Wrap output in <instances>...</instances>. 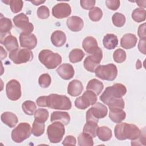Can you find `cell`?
<instances>
[{
	"label": "cell",
	"instance_id": "6da1fadb",
	"mask_svg": "<svg viewBox=\"0 0 146 146\" xmlns=\"http://www.w3.org/2000/svg\"><path fill=\"white\" fill-rule=\"evenodd\" d=\"M36 102L39 107H47L55 110H69L72 106L68 97L56 94L40 96L36 99Z\"/></svg>",
	"mask_w": 146,
	"mask_h": 146
},
{
	"label": "cell",
	"instance_id": "7a4b0ae2",
	"mask_svg": "<svg viewBox=\"0 0 146 146\" xmlns=\"http://www.w3.org/2000/svg\"><path fill=\"white\" fill-rule=\"evenodd\" d=\"M114 133L116 138L118 140L129 139L133 140L140 137L141 131L135 124L120 122L115 127Z\"/></svg>",
	"mask_w": 146,
	"mask_h": 146
},
{
	"label": "cell",
	"instance_id": "3957f363",
	"mask_svg": "<svg viewBox=\"0 0 146 146\" xmlns=\"http://www.w3.org/2000/svg\"><path fill=\"white\" fill-rule=\"evenodd\" d=\"M38 59L40 62L48 69H54L62 63V57L58 54L51 50H42L39 54Z\"/></svg>",
	"mask_w": 146,
	"mask_h": 146
},
{
	"label": "cell",
	"instance_id": "277c9868",
	"mask_svg": "<svg viewBox=\"0 0 146 146\" xmlns=\"http://www.w3.org/2000/svg\"><path fill=\"white\" fill-rule=\"evenodd\" d=\"M127 92V88L121 83H115L107 87L100 96V100L105 104L111 99L122 98Z\"/></svg>",
	"mask_w": 146,
	"mask_h": 146
},
{
	"label": "cell",
	"instance_id": "5b68a950",
	"mask_svg": "<svg viewBox=\"0 0 146 146\" xmlns=\"http://www.w3.org/2000/svg\"><path fill=\"white\" fill-rule=\"evenodd\" d=\"M95 73L96 76L102 80L112 81L117 76V67L112 63L99 65L96 68Z\"/></svg>",
	"mask_w": 146,
	"mask_h": 146
},
{
	"label": "cell",
	"instance_id": "8992f818",
	"mask_svg": "<svg viewBox=\"0 0 146 146\" xmlns=\"http://www.w3.org/2000/svg\"><path fill=\"white\" fill-rule=\"evenodd\" d=\"M48 139L52 143H59L65 133L64 125L60 121H54L47 127Z\"/></svg>",
	"mask_w": 146,
	"mask_h": 146
},
{
	"label": "cell",
	"instance_id": "52a82bcc",
	"mask_svg": "<svg viewBox=\"0 0 146 146\" xmlns=\"http://www.w3.org/2000/svg\"><path fill=\"white\" fill-rule=\"evenodd\" d=\"M31 128L27 123H19L11 132V139L17 143H21L29 138L31 133Z\"/></svg>",
	"mask_w": 146,
	"mask_h": 146
},
{
	"label": "cell",
	"instance_id": "ba28073f",
	"mask_svg": "<svg viewBox=\"0 0 146 146\" xmlns=\"http://www.w3.org/2000/svg\"><path fill=\"white\" fill-rule=\"evenodd\" d=\"M108 112L106 106L100 102H96L86 112V121L92 120L98 122L100 119L106 116Z\"/></svg>",
	"mask_w": 146,
	"mask_h": 146
},
{
	"label": "cell",
	"instance_id": "9c48e42d",
	"mask_svg": "<svg viewBox=\"0 0 146 146\" xmlns=\"http://www.w3.org/2000/svg\"><path fill=\"white\" fill-rule=\"evenodd\" d=\"M33 52L27 48H17L9 54V58L17 64L30 62L33 59Z\"/></svg>",
	"mask_w": 146,
	"mask_h": 146
},
{
	"label": "cell",
	"instance_id": "30bf717a",
	"mask_svg": "<svg viewBox=\"0 0 146 146\" xmlns=\"http://www.w3.org/2000/svg\"><path fill=\"white\" fill-rule=\"evenodd\" d=\"M97 100V95L95 92L90 90H87L82 96L75 99V106L79 109L84 110L90 106L94 104Z\"/></svg>",
	"mask_w": 146,
	"mask_h": 146
},
{
	"label": "cell",
	"instance_id": "8fae6325",
	"mask_svg": "<svg viewBox=\"0 0 146 146\" xmlns=\"http://www.w3.org/2000/svg\"><path fill=\"white\" fill-rule=\"evenodd\" d=\"M103 58V52L100 47L92 54L87 56L84 60V67L88 71L94 72Z\"/></svg>",
	"mask_w": 146,
	"mask_h": 146
},
{
	"label": "cell",
	"instance_id": "7c38bea8",
	"mask_svg": "<svg viewBox=\"0 0 146 146\" xmlns=\"http://www.w3.org/2000/svg\"><path fill=\"white\" fill-rule=\"evenodd\" d=\"M13 22L15 26L21 30L22 34H30L34 30L33 25L29 22V18L24 13H21L15 16Z\"/></svg>",
	"mask_w": 146,
	"mask_h": 146
},
{
	"label": "cell",
	"instance_id": "4fadbf2b",
	"mask_svg": "<svg viewBox=\"0 0 146 146\" xmlns=\"http://www.w3.org/2000/svg\"><path fill=\"white\" fill-rule=\"evenodd\" d=\"M6 95L8 99L12 101L18 100L22 95L21 84L15 79H11L7 82L6 86Z\"/></svg>",
	"mask_w": 146,
	"mask_h": 146
},
{
	"label": "cell",
	"instance_id": "5bb4252c",
	"mask_svg": "<svg viewBox=\"0 0 146 146\" xmlns=\"http://www.w3.org/2000/svg\"><path fill=\"white\" fill-rule=\"evenodd\" d=\"M71 13V8L67 3H59L52 9V15L58 19H62L68 17Z\"/></svg>",
	"mask_w": 146,
	"mask_h": 146
},
{
	"label": "cell",
	"instance_id": "9a60e30c",
	"mask_svg": "<svg viewBox=\"0 0 146 146\" xmlns=\"http://www.w3.org/2000/svg\"><path fill=\"white\" fill-rule=\"evenodd\" d=\"M20 45L22 47L31 50L35 47L37 44V39L33 34H24L21 33L19 35Z\"/></svg>",
	"mask_w": 146,
	"mask_h": 146
},
{
	"label": "cell",
	"instance_id": "2e32d148",
	"mask_svg": "<svg viewBox=\"0 0 146 146\" xmlns=\"http://www.w3.org/2000/svg\"><path fill=\"white\" fill-rule=\"evenodd\" d=\"M58 74L64 80H68L73 78L75 71L73 66L68 63H64L59 66L56 69Z\"/></svg>",
	"mask_w": 146,
	"mask_h": 146
},
{
	"label": "cell",
	"instance_id": "e0dca14e",
	"mask_svg": "<svg viewBox=\"0 0 146 146\" xmlns=\"http://www.w3.org/2000/svg\"><path fill=\"white\" fill-rule=\"evenodd\" d=\"M66 23L68 28L74 32L80 31L83 29L84 25L82 19L78 16H72L69 17L67 19Z\"/></svg>",
	"mask_w": 146,
	"mask_h": 146
},
{
	"label": "cell",
	"instance_id": "ac0fdd59",
	"mask_svg": "<svg viewBox=\"0 0 146 146\" xmlns=\"http://www.w3.org/2000/svg\"><path fill=\"white\" fill-rule=\"evenodd\" d=\"M82 46L85 51L90 54H94L99 47L96 39L92 36L85 38L83 41Z\"/></svg>",
	"mask_w": 146,
	"mask_h": 146
},
{
	"label": "cell",
	"instance_id": "d6986e66",
	"mask_svg": "<svg viewBox=\"0 0 146 146\" xmlns=\"http://www.w3.org/2000/svg\"><path fill=\"white\" fill-rule=\"evenodd\" d=\"M83 90L82 82L78 80L74 79L71 81L67 87V93L71 96H78L81 94Z\"/></svg>",
	"mask_w": 146,
	"mask_h": 146
},
{
	"label": "cell",
	"instance_id": "ffe728a7",
	"mask_svg": "<svg viewBox=\"0 0 146 146\" xmlns=\"http://www.w3.org/2000/svg\"><path fill=\"white\" fill-rule=\"evenodd\" d=\"M137 41V38L135 34L128 33L121 38L120 45L125 49H130L136 46Z\"/></svg>",
	"mask_w": 146,
	"mask_h": 146
},
{
	"label": "cell",
	"instance_id": "44dd1931",
	"mask_svg": "<svg viewBox=\"0 0 146 146\" xmlns=\"http://www.w3.org/2000/svg\"><path fill=\"white\" fill-rule=\"evenodd\" d=\"M1 43L3 44L9 51H12L18 48V42L15 36L9 34L1 39Z\"/></svg>",
	"mask_w": 146,
	"mask_h": 146
},
{
	"label": "cell",
	"instance_id": "7402d4cb",
	"mask_svg": "<svg viewBox=\"0 0 146 146\" xmlns=\"http://www.w3.org/2000/svg\"><path fill=\"white\" fill-rule=\"evenodd\" d=\"M0 19V33L1 39H2L3 36L10 34V30L13 27V24L11 20L7 18L3 17L2 14H1Z\"/></svg>",
	"mask_w": 146,
	"mask_h": 146
},
{
	"label": "cell",
	"instance_id": "603a6c76",
	"mask_svg": "<svg viewBox=\"0 0 146 146\" xmlns=\"http://www.w3.org/2000/svg\"><path fill=\"white\" fill-rule=\"evenodd\" d=\"M51 41L55 47H62L66 41V34L62 31L56 30L51 34Z\"/></svg>",
	"mask_w": 146,
	"mask_h": 146
},
{
	"label": "cell",
	"instance_id": "cb8c5ba5",
	"mask_svg": "<svg viewBox=\"0 0 146 146\" xmlns=\"http://www.w3.org/2000/svg\"><path fill=\"white\" fill-rule=\"evenodd\" d=\"M50 120L51 122L60 121L64 125H66L70 121V116L66 112L54 111L51 115Z\"/></svg>",
	"mask_w": 146,
	"mask_h": 146
},
{
	"label": "cell",
	"instance_id": "d4e9b609",
	"mask_svg": "<svg viewBox=\"0 0 146 146\" xmlns=\"http://www.w3.org/2000/svg\"><path fill=\"white\" fill-rule=\"evenodd\" d=\"M1 119L5 124L10 128L14 127L18 121V117L15 114L11 112H3L1 116Z\"/></svg>",
	"mask_w": 146,
	"mask_h": 146
},
{
	"label": "cell",
	"instance_id": "484cf974",
	"mask_svg": "<svg viewBox=\"0 0 146 146\" xmlns=\"http://www.w3.org/2000/svg\"><path fill=\"white\" fill-rule=\"evenodd\" d=\"M109 117L113 122L119 123L125 119L126 113L123 109L115 108L110 110Z\"/></svg>",
	"mask_w": 146,
	"mask_h": 146
},
{
	"label": "cell",
	"instance_id": "4316f807",
	"mask_svg": "<svg viewBox=\"0 0 146 146\" xmlns=\"http://www.w3.org/2000/svg\"><path fill=\"white\" fill-rule=\"evenodd\" d=\"M104 47L108 50L114 49L118 44L117 36L113 34H106L103 39Z\"/></svg>",
	"mask_w": 146,
	"mask_h": 146
},
{
	"label": "cell",
	"instance_id": "83f0119b",
	"mask_svg": "<svg viewBox=\"0 0 146 146\" xmlns=\"http://www.w3.org/2000/svg\"><path fill=\"white\" fill-rule=\"evenodd\" d=\"M104 88V85L102 82L96 79H92L90 80L86 87L87 90H90L95 92L96 95L100 94Z\"/></svg>",
	"mask_w": 146,
	"mask_h": 146
},
{
	"label": "cell",
	"instance_id": "f1b7e54d",
	"mask_svg": "<svg viewBox=\"0 0 146 146\" xmlns=\"http://www.w3.org/2000/svg\"><path fill=\"white\" fill-rule=\"evenodd\" d=\"M98 127V122L92 120L86 121V123L83 129V132L90 135L92 137H95L97 136L96 133Z\"/></svg>",
	"mask_w": 146,
	"mask_h": 146
},
{
	"label": "cell",
	"instance_id": "f546056e",
	"mask_svg": "<svg viewBox=\"0 0 146 146\" xmlns=\"http://www.w3.org/2000/svg\"><path fill=\"white\" fill-rule=\"evenodd\" d=\"M96 133L98 138L103 141H108L112 137V131L111 129L106 126L98 127Z\"/></svg>",
	"mask_w": 146,
	"mask_h": 146
},
{
	"label": "cell",
	"instance_id": "4dcf8cb0",
	"mask_svg": "<svg viewBox=\"0 0 146 146\" xmlns=\"http://www.w3.org/2000/svg\"><path fill=\"white\" fill-rule=\"evenodd\" d=\"M84 52L79 48H75L71 50L69 54V59L71 63H75L80 62L84 58Z\"/></svg>",
	"mask_w": 146,
	"mask_h": 146
},
{
	"label": "cell",
	"instance_id": "1f68e13d",
	"mask_svg": "<svg viewBox=\"0 0 146 146\" xmlns=\"http://www.w3.org/2000/svg\"><path fill=\"white\" fill-rule=\"evenodd\" d=\"M92 138L91 136L86 133H81L78 137V145L79 146H92L94 145Z\"/></svg>",
	"mask_w": 146,
	"mask_h": 146
},
{
	"label": "cell",
	"instance_id": "d6a6232c",
	"mask_svg": "<svg viewBox=\"0 0 146 146\" xmlns=\"http://www.w3.org/2000/svg\"><path fill=\"white\" fill-rule=\"evenodd\" d=\"M22 108L23 112L27 115H33L36 110L35 103L31 100H26L22 104Z\"/></svg>",
	"mask_w": 146,
	"mask_h": 146
},
{
	"label": "cell",
	"instance_id": "836d02e7",
	"mask_svg": "<svg viewBox=\"0 0 146 146\" xmlns=\"http://www.w3.org/2000/svg\"><path fill=\"white\" fill-rule=\"evenodd\" d=\"M106 104L108 105L110 110L115 108L124 109V101L122 98L111 99Z\"/></svg>",
	"mask_w": 146,
	"mask_h": 146
},
{
	"label": "cell",
	"instance_id": "e575fe53",
	"mask_svg": "<svg viewBox=\"0 0 146 146\" xmlns=\"http://www.w3.org/2000/svg\"><path fill=\"white\" fill-rule=\"evenodd\" d=\"M146 12L143 8H136L132 13V18L136 22H141L145 20Z\"/></svg>",
	"mask_w": 146,
	"mask_h": 146
},
{
	"label": "cell",
	"instance_id": "d590c367",
	"mask_svg": "<svg viewBox=\"0 0 146 146\" xmlns=\"http://www.w3.org/2000/svg\"><path fill=\"white\" fill-rule=\"evenodd\" d=\"M44 132V123L34 120L31 129V132L35 136H40Z\"/></svg>",
	"mask_w": 146,
	"mask_h": 146
},
{
	"label": "cell",
	"instance_id": "8d00e7d4",
	"mask_svg": "<svg viewBox=\"0 0 146 146\" xmlns=\"http://www.w3.org/2000/svg\"><path fill=\"white\" fill-rule=\"evenodd\" d=\"M34 115L35 120L42 123H44L47 121L49 116L48 111L44 108L37 109Z\"/></svg>",
	"mask_w": 146,
	"mask_h": 146
},
{
	"label": "cell",
	"instance_id": "74e56055",
	"mask_svg": "<svg viewBox=\"0 0 146 146\" xmlns=\"http://www.w3.org/2000/svg\"><path fill=\"white\" fill-rule=\"evenodd\" d=\"M90 19L94 22H98L101 19L103 16L102 10L98 7H94L88 13Z\"/></svg>",
	"mask_w": 146,
	"mask_h": 146
},
{
	"label": "cell",
	"instance_id": "f35d334b",
	"mask_svg": "<svg viewBox=\"0 0 146 146\" xmlns=\"http://www.w3.org/2000/svg\"><path fill=\"white\" fill-rule=\"evenodd\" d=\"M112 21L115 26L121 27L123 26L125 23V17L120 13H116L112 15Z\"/></svg>",
	"mask_w": 146,
	"mask_h": 146
},
{
	"label": "cell",
	"instance_id": "ab89813d",
	"mask_svg": "<svg viewBox=\"0 0 146 146\" xmlns=\"http://www.w3.org/2000/svg\"><path fill=\"white\" fill-rule=\"evenodd\" d=\"M113 58L116 63H123L126 59V52L123 49L118 48L114 51L113 54Z\"/></svg>",
	"mask_w": 146,
	"mask_h": 146
},
{
	"label": "cell",
	"instance_id": "60d3db41",
	"mask_svg": "<svg viewBox=\"0 0 146 146\" xmlns=\"http://www.w3.org/2000/svg\"><path fill=\"white\" fill-rule=\"evenodd\" d=\"M9 5L11 11L14 13H18L22 10L23 2L21 0H10Z\"/></svg>",
	"mask_w": 146,
	"mask_h": 146
},
{
	"label": "cell",
	"instance_id": "b9f144b4",
	"mask_svg": "<svg viewBox=\"0 0 146 146\" xmlns=\"http://www.w3.org/2000/svg\"><path fill=\"white\" fill-rule=\"evenodd\" d=\"M51 78L49 74H42L38 79V83L39 86L42 88H47L51 84Z\"/></svg>",
	"mask_w": 146,
	"mask_h": 146
},
{
	"label": "cell",
	"instance_id": "7bdbcfd3",
	"mask_svg": "<svg viewBox=\"0 0 146 146\" xmlns=\"http://www.w3.org/2000/svg\"><path fill=\"white\" fill-rule=\"evenodd\" d=\"M37 15L39 18L42 19H47L50 15L48 8L46 6H41L37 10Z\"/></svg>",
	"mask_w": 146,
	"mask_h": 146
},
{
	"label": "cell",
	"instance_id": "ee69618b",
	"mask_svg": "<svg viewBox=\"0 0 146 146\" xmlns=\"http://www.w3.org/2000/svg\"><path fill=\"white\" fill-rule=\"evenodd\" d=\"M95 0H81L80 1L81 7L85 10H91L95 5Z\"/></svg>",
	"mask_w": 146,
	"mask_h": 146
},
{
	"label": "cell",
	"instance_id": "f6af8a7d",
	"mask_svg": "<svg viewBox=\"0 0 146 146\" xmlns=\"http://www.w3.org/2000/svg\"><path fill=\"white\" fill-rule=\"evenodd\" d=\"M106 4L107 7L111 10H116L120 6V2L119 0H107Z\"/></svg>",
	"mask_w": 146,
	"mask_h": 146
},
{
	"label": "cell",
	"instance_id": "bcb514c9",
	"mask_svg": "<svg viewBox=\"0 0 146 146\" xmlns=\"http://www.w3.org/2000/svg\"><path fill=\"white\" fill-rule=\"evenodd\" d=\"M76 143V139L75 138L74 136L71 135L67 136L62 142V144L64 145H75Z\"/></svg>",
	"mask_w": 146,
	"mask_h": 146
},
{
	"label": "cell",
	"instance_id": "7dc6e473",
	"mask_svg": "<svg viewBox=\"0 0 146 146\" xmlns=\"http://www.w3.org/2000/svg\"><path fill=\"white\" fill-rule=\"evenodd\" d=\"M137 34L140 38V39H145L146 34H145V23L139 26L138 28Z\"/></svg>",
	"mask_w": 146,
	"mask_h": 146
},
{
	"label": "cell",
	"instance_id": "c3c4849f",
	"mask_svg": "<svg viewBox=\"0 0 146 146\" xmlns=\"http://www.w3.org/2000/svg\"><path fill=\"white\" fill-rule=\"evenodd\" d=\"M138 48L140 52L145 54V39H140L138 44Z\"/></svg>",
	"mask_w": 146,
	"mask_h": 146
},
{
	"label": "cell",
	"instance_id": "681fc988",
	"mask_svg": "<svg viewBox=\"0 0 146 146\" xmlns=\"http://www.w3.org/2000/svg\"><path fill=\"white\" fill-rule=\"evenodd\" d=\"M7 56V52L6 51L3 49V47L1 46V59L3 60V59L6 58Z\"/></svg>",
	"mask_w": 146,
	"mask_h": 146
},
{
	"label": "cell",
	"instance_id": "f907efd6",
	"mask_svg": "<svg viewBox=\"0 0 146 146\" xmlns=\"http://www.w3.org/2000/svg\"><path fill=\"white\" fill-rule=\"evenodd\" d=\"M145 2L146 1H136V3H137V5L140 7H143V8H145Z\"/></svg>",
	"mask_w": 146,
	"mask_h": 146
},
{
	"label": "cell",
	"instance_id": "816d5d0a",
	"mask_svg": "<svg viewBox=\"0 0 146 146\" xmlns=\"http://www.w3.org/2000/svg\"><path fill=\"white\" fill-rule=\"evenodd\" d=\"M30 2H31L32 3H33L35 6H38L42 3H43L45 2V1H30Z\"/></svg>",
	"mask_w": 146,
	"mask_h": 146
}]
</instances>
